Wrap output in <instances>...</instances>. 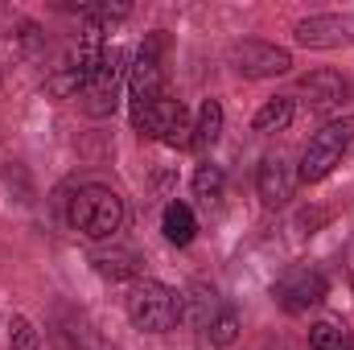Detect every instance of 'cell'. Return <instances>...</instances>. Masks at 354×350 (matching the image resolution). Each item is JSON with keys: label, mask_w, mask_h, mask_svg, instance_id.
Instances as JSON below:
<instances>
[{"label": "cell", "mask_w": 354, "mask_h": 350, "mask_svg": "<svg viewBox=\"0 0 354 350\" xmlns=\"http://www.w3.org/2000/svg\"><path fill=\"white\" fill-rule=\"evenodd\" d=\"M124 223V202L107 185H83L71 198V227L83 231L87 239H111Z\"/></svg>", "instance_id": "1"}, {"label": "cell", "mask_w": 354, "mask_h": 350, "mask_svg": "<svg viewBox=\"0 0 354 350\" xmlns=\"http://www.w3.org/2000/svg\"><path fill=\"white\" fill-rule=\"evenodd\" d=\"M128 317L136 330L165 334L181 322V297H177V288L161 284V280H136L128 293Z\"/></svg>", "instance_id": "2"}, {"label": "cell", "mask_w": 354, "mask_h": 350, "mask_svg": "<svg viewBox=\"0 0 354 350\" xmlns=\"http://www.w3.org/2000/svg\"><path fill=\"white\" fill-rule=\"evenodd\" d=\"M351 145H354V116L330 120L326 128H317L313 140H309V149H305V157H301V181H322L342 161V153Z\"/></svg>", "instance_id": "3"}, {"label": "cell", "mask_w": 354, "mask_h": 350, "mask_svg": "<svg viewBox=\"0 0 354 350\" xmlns=\"http://www.w3.org/2000/svg\"><path fill=\"white\" fill-rule=\"evenodd\" d=\"M165 95V71H161V58H157V42L140 46L136 62L128 66V103H132V124L140 128L149 107Z\"/></svg>", "instance_id": "4"}, {"label": "cell", "mask_w": 354, "mask_h": 350, "mask_svg": "<svg viewBox=\"0 0 354 350\" xmlns=\"http://www.w3.org/2000/svg\"><path fill=\"white\" fill-rule=\"evenodd\" d=\"M120 83H128V54L120 46H107L95 75L83 87V107L91 116H111L115 111V95H120Z\"/></svg>", "instance_id": "5"}, {"label": "cell", "mask_w": 354, "mask_h": 350, "mask_svg": "<svg viewBox=\"0 0 354 350\" xmlns=\"http://www.w3.org/2000/svg\"><path fill=\"white\" fill-rule=\"evenodd\" d=\"M227 62L235 75L243 79H272V75H284L292 66V54L284 46H272V42H235L227 50Z\"/></svg>", "instance_id": "6"}, {"label": "cell", "mask_w": 354, "mask_h": 350, "mask_svg": "<svg viewBox=\"0 0 354 350\" xmlns=\"http://www.w3.org/2000/svg\"><path fill=\"white\" fill-rule=\"evenodd\" d=\"M153 140H161V145H169V149H189L194 145V124H189V111L169 99V95H161L153 107H149V116H145V124H140Z\"/></svg>", "instance_id": "7"}, {"label": "cell", "mask_w": 354, "mask_h": 350, "mask_svg": "<svg viewBox=\"0 0 354 350\" xmlns=\"http://www.w3.org/2000/svg\"><path fill=\"white\" fill-rule=\"evenodd\" d=\"M272 297L284 313H305V309L326 301V276L317 268H292L284 280H276Z\"/></svg>", "instance_id": "8"}, {"label": "cell", "mask_w": 354, "mask_h": 350, "mask_svg": "<svg viewBox=\"0 0 354 350\" xmlns=\"http://www.w3.org/2000/svg\"><path fill=\"white\" fill-rule=\"evenodd\" d=\"M297 46H309V50H342L354 42V17H309V21H297L292 29Z\"/></svg>", "instance_id": "9"}, {"label": "cell", "mask_w": 354, "mask_h": 350, "mask_svg": "<svg viewBox=\"0 0 354 350\" xmlns=\"http://www.w3.org/2000/svg\"><path fill=\"white\" fill-rule=\"evenodd\" d=\"M297 91L305 95V103L309 107H317V111H326V107H338L342 99H346V79L338 75V71H313V75H305Z\"/></svg>", "instance_id": "10"}, {"label": "cell", "mask_w": 354, "mask_h": 350, "mask_svg": "<svg viewBox=\"0 0 354 350\" xmlns=\"http://www.w3.org/2000/svg\"><path fill=\"white\" fill-rule=\"evenodd\" d=\"M256 190H260V202L264 206H284L292 198V174L280 157H268L256 174Z\"/></svg>", "instance_id": "11"}, {"label": "cell", "mask_w": 354, "mask_h": 350, "mask_svg": "<svg viewBox=\"0 0 354 350\" xmlns=\"http://www.w3.org/2000/svg\"><path fill=\"white\" fill-rule=\"evenodd\" d=\"M161 231H165L169 243L185 248V243L198 235V219H194V210H189L185 202H169V206H165V223H161Z\"/></svg>", "instance_id": "12"}, {"label": "cell", "mask_w": 354, "mask_h": 350, "mask_svg": "<svg viewBox=\"0 0 354 350\" xmlns=\"http://www.w3.org/2000/svg\"><path fill=\"white\" fill-rule=\"evenodd\" d=\"M223 136V107L218 99H206L198 107V124H194V149H210Z\"/></svg>", "instance_id": "13"}, {"label": "cell", "mask_w": 354, "mask_h": 350, "mask_svg": "<svg viewBox=\"0 0 354 350\" xmlns=\"http://www.w3.org/2000/svg\"><path fill=\"white\" fill-rule=\"evenodd\" d=\"M288 120H292V99H288V95H276V99H268L264 107L256 111L252 128H256V132H284Z\"/></svg>", "instance_id": "14"}, {"label": "cell", "mask_w": 354, "mask_h": 350, "mask_svg": "<svg viewBox=\"0 0 354 350\" xmlns=\"http://www.w3.org/2000/svg\"><path fill=\"white\" fill-rule=\"evenodd\" d=\"M223 190H227V177L218 165H198V174H194V194L206 202V206H218L223 202Z\"/></svg>", "instance_id": "15"}, {"label": "cell", "mask_w": 354, "mask_h": 350, "mask_svg": "<svg viewBox=\"0 0 354 350\" xmlns=\"http://www.w3.org/2000/svg\"><path fill=\"white\" fill-rule=\"evenodd\" d=\"M309 347L313 350H346L351 347V334L338 326V322H317L309 330Z\"/></svg>", "instance_id": "16"}, {"label": "cell", "mask_w": 354, "mask_h": 350, "mask_svg": "<svg viewBox=\"0 0 354 350\" xmlns=\"http://www.w3.org/2000/svg\"><path fill=\"white\" fill-rule=\"evenodd\" d=\"M210 342L214 347H231L239 338V313L235 309H218V317H210Z\"/></svg>", "instance_id": "17"}, {"label": "cell", "mask_w": 354, "mask_h": 350, "mask_svg": "<svg viewBox=\"0 0 354 350\" xmlns=\"http://www.w3.org/2000/svg\"><path fill=\"white\" fill-rule=\"evenodd\" d=\"M95 268L111 280H124L136 272V260H132V252H115V256H95Z\"/></svg>", "instance_id": "18"}, {"label": "cell", "mask_w": 354, "mask_h": 350, "mask_svg": "<svg viewBox=\"0 0 354 350\" xmlns=\"http://www.w3.org/2000/svg\"><path fill=\"white\" fill-rule=\"evenodd\" d=\"M12 334V350H41V342H37V330L29 326V317H12V326H8Z\"/></svg>", "instance_id": "19"}, {"label": "cell", "mask_w": 354, "mask_h": 350, "mask_svg": "<svg viewBox=\"0 0 354 350\" xmlns=\"http://www.w3.org/2000/svg\"><path fill=\"white\" fill-rule=\"evenodd\" d=\"M87 350H115V347H87Z\"/></svg>", "instance_id": "20"}, {"label": "cell", "mask_w": 354, "mask_h": 350, "mask_svg": "<svg viewBox=\"0 0 354 350\" xmlns=\"http://www.w3.org/2000/svg\"><path fill=\"white\" fill-rule=\"evenodd\" d=\"M346 350H354V342H351V347H346Z\"/></svg>", "instance_id": "21"}]
</instances>
